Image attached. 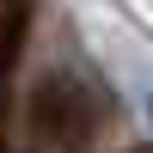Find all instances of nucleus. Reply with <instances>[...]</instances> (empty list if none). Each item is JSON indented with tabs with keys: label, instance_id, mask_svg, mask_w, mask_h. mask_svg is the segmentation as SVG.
Returning <instances> with one entry per match:
<instances>
[{
	"label": "nucleus",
	"instance_id": "obj_1",
	"mask_svg": "<svg viewBox=\"0 0 153 153\" xmlns=\"http://www.w3.org/2000/svg\"><path fill=\"white\" fill-rule=\"evenodd\" d=\"M98 117H92V98L86 86H74L68 74H49V80L31 86V104H25V135L37 147H80L92 141Z\"/></svg>",
	"mask_w": 153,
	"mask_h": 153
},
{
	"label": "nucleus",
	"instance_id": "obj_2",
	"mask_svg": "<svg viewBox=\"0 0 153 153\" xmlns=\"http://www.w3.org/2000/svg\"><path fill=\"white\" fill-rule=\"evenodd\" d=\"M25 37H31V0H0V147L12 123V80L25 61Z\"/></svg>",
	"mask_w": 153,
	"mask_h": 153
}]
</instances>
